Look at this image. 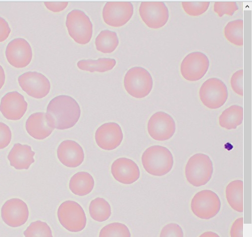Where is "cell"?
<instances>
[{
  "mask_svg": "<svg viewBox=\"0 0 252 237\" xmlns=\"http://www.w3.org/2000/svg\"><path fill=\"white\" fill-rule=\"evenodd\" d=\"M46 114L51 127L64 130L73 127L77 123L81 110L75 99L62 95L55 98L50 102Z\"/></svg>",
  "mask_w": 252,
  "mask_h": 237,
  "instance_id": "cell-1",
  "label": "cell"
},
{
  "mask_svg": "<svg viewBox=\"0 0 252 237\" xmlns=\"http://www.w3.org/2000/svg\"><path fill=\"white\" fill-rule=\"evenodd\" d=\"M142 163L150 174L162 176L169 173L174 165V158L165 147L154 145L147 148L142 156Z\"/></svg>",
  "mask_w": 252,
  "mask_h": 237,
  "instance_id": "cell-2",
  "label": "cell"
},
{
  "mask_svg": "<svg viewBox=\"0 0 252 237\" xmlns=\"http://www.w3.org/2000/svg\"><path fill=\"white\" fill-rule=\"evenodd\" d=\"M213 173L212 161L208 155L204 154H194L189 158L186 166L187 180L195 187L207 184L211 179Z\"/></svg>",
  "mask_w": 252,
  "mask_h": 237,
  "instance_id": "cell-3",
  "label": "cell"
},
{
  "mask_svg": "<svg viewBox=\"0 0 252 237\" xmlns=\"http://www.w3.org/2000/svg\"><path fill=\"white\" fill-rule=\"evenodd\" d=\"M124 86L127 93L136 99L148 96L153 87V80L149 71L142 67H134L126 73Z\"/></svg>",
  "mask_w": 252,
  "mask_h": 237,
  "instance_id": "cell-4",
  "label": "cell"
},
{
  "mask_svg": "<svg viewBox=\"0 0 252 237\" xmlns=\"http://www.w3.org/2000/svg\"><path fill=\"white\" fill-rule=\"evenodd\" d=\"M66 26L69 35L78 44L86 45L91 41L93 25L83 11L75 10L70 12L67 16Z\"/></svg>",
  "mask_w": 252,
  "mask_h": 237,
  "instance_id": "cell-5",
  "label": "cell"
},
{
  "mask_svg": "<svg viewBox=\"0 0 252 237\" xmlns=\"http://www.w3.org/2000/svg\"><path fill=\"white\" fill-rule=\"evenodd\" d=\"M62 225L72 232H79L85 229L87 217L84 210L78 203L66 201L62 203L58 211Z\"/></svg>",
  "mask_w": 252,
  "mask_h": 237,
  "instance_id": "cell-6",
  "label": "cell"
},
{
  "mask_svg": "<svg viewBox=\"0 0 252 237\" xmlns=\"http://www.w3.org/2000/svg\"><path fill=\"white\" fill-rule=\"evenodd\" d=\"M199 98L206 107L211 109H218L222 106L227 101V87L219 79H209L202 85L199 90Z\"/></svg>",
  "mask_w": 252,
  "mask_h": 237,
  "instance_id": "cell-7",
  "label": "cell"
},
{
  "mask_svg": "<svg viewBox=\"0 0 252 237\" xmlns=\"http://www.w3.org/2000/svg\"><path fill=\"white\" fill-rule=\"evenodd\" d=\"M221 206L220 199L217 194L209 190L197 192L191 202V209L197 217L209 219L215 217Z\"/></svg>",
  "mask_w": 252,
  "mask_h": 237,
  "instance_id": "cell-8",
  "label": "cell"
},
{
  "mask_svg": "<svg viewBox=\"0 0 252 237\" xmlns=\"http://www.w3.org/2000/svg\"><path fill=\"white\" fill-rule=\"evenodd\" d=\"M209 66V60L205 54L200 52H192L183 60L181 74L188 81H197L205 75Z\"/></svg>",
  "mask_w": 252,
  "mask_h": 237,
  "instance_id": "cell-9",
  "label": "cell"
},
{
  "mask_svg": "<svg viewBox=\"0 0 252 237\" xmlns=\"http://www.w3.org/2000/svg\"><path fill=\"white\" fill-rule=\"evenodd\" d=\"M140 16L146 25L152 29L162 28L169 19V11L161 2H143L139 8Z\"/></svg>",
  "mask_w": 252,
  "mask_h": 237,
  "instance_id": "cell-10",
  "label": "cell"
},
{
  "mask_svg": "<svg viewBox=\"0 0 252 237\" xmlns=\"http://www.w3.org/2000/svg\"><path fill=\"white\" fill-rule=\"evenodd\" d=\"M175 131L174 120L165 112H156L149 120L148 132L150 136L155 140H168L174 135Z\"/></svg>",
  "mask_w": 252,
  "mask_h": 237,
  "instance_id": "cell-11",
  "label": "cell"
},
{
  "mask_svg": "<svg viewBox=\"0 0 252 237\" xmlns=\"http://www.w3.org/2000/svg\"><path fill=\"white\" fill-rule=\"evenodd\" d=\"M133 12V6L130 2H109L103 8V18L107 25L120 28L129 21Z\"/></svg>",
  "mask_w": 252,
  "mask_h": 237,
  "instance_id": "cell-12",
  "label": "cell"
},
{
  "mask_svg": "<svg viewBox=\"0 0 252 237\" xmlns=\"http://www.w3.org/2000/svg\"><path fill=\"white\" fill-rule=\"evenodd\" d=\"M22 89L30 96L37 99L46 97L51 90V83L43 74L37 72H28L18 79Z\"/></svg>",
  "mask_w": 252,
  "mask_h": 237,
  "instance_id": "cell-13",
  "label": "cell"
},
{
  "mask_svg": "<svg viewBox=\"0 0 252 237\" xmlns=\"http://www.w3.org/2000/svg\"><path fill=\"white\" fill-rule=\"evenodd\" d=\"M1 216L9 226L18 227L25 224L29 217L27 204L23 200L14 198L4 203L1 209Z\"/></svg>",
  "mask_w": 252,
  "mask_h": 237,
  "instance_id": "cell-14",
  "label": "cell"
},
{
  "mask_svg": "<svg viewBox=\"0 0 252 237\" xmlns=\"http://www.w3.org/2000/svg\"><path fill=\"white\" fill-rule=\"evenodd\" d=\"M6 56L9 64L16 68H25L31 63L32 50L30 43L23 38H17L7 46Z\"/></svg>",
  "mask_w": 252,
  "mask_h": 237,
  "instance_id": "cell-15",
  "label": "cell"
},
{
  "mask_svg": "<svg viewBox=\"0 0 252 237\" xmlns=\"http://www.w3.org/2000/svg\"><path fill=\"white\" fill-rule=\"evenodd\" d=\"M120 126L116 123H108L99 127L95 138L97 145L105 150H113L119 147L123 140Z\"/></svg>",
  "mask_w": 252,
  "mask_h": 237,
  "instance_id": "cell-16",
  "label": "cell"
},
{
  "mask_svg": "<svg viewBox=\"0 0 252 237\" xmlns=\"http://www.w3.org/2000/svg\"><path fill=\"white\" fill-rule=\"evenodd\" d=\"M28 104L24 97L18 92L7 94L1 100L0 111L7 119L17 121L26 113Z\"/></svg>",
  "mask_w": 252,
  "mask_h": 237,
  "instance_id": "cell-17",
  "label": "cell"
},
{
  "mask_svg": "<svg viewBox=\"0 0 252 237\" xmlns=\"http://www.w3.org/2000/svg\"><path fill=\"white\" fill-rule=\"evenodd\" d=\"M114 178L124 184H131L140 177V172L137 165L132 160L121 158L115 160L111 166Z\"/></svg>",
  "mask_w": 252,
  "mask_h": 237,
  "instance_id": "cell-18",
  "label": "cell"
},
{
  "mask_svg": "<svg viewBox=\"0 0 252 237\" xmlns=\"http://www.w3.org/2000/svg\"><path fill=\"white\" fill-rule=\"evenodd\" d=\"M57 154L60 162L71 168L80 166L85 159L83 148L77 142L71 140L62 142L58 148Z\"/></svg>",
  "mask_w": 252,
  "mask_h": 237,
  "instance_id": "cell-19",
  "label": "cell"
},
{
  "mask_svg": "<svg viewBox=\"0 0 252 237\" xmlns=\"http://www.w3.org/2000/svg\"><path fill=\"white\" fill-rule=\"evenodd\" d=\"M26 129L29 135L37 140L47 138L54 130L49 125L45 113L32 114L27 121Z\"/></svg>",
  "mask_w": 252,
  "mask_h": 237,
  "instance_id": "cell-20",
  "label": "cell"
},
{
  "mask_svg": "<svg viewBox=\"0 0 252 237\" xmlns=\"http://www.w3.org/2000/svg\"><path fill=\"white\" fill-rule=\"evenodd\" d=\"M35 153L32 147L20 143L15 144L8 155L11 166L17 169H28L34 163Z\"/></svg>",
  "mask_w": 252,
  "mask_h": 237,
  "instance_id": "cell-21",
  "label": "cell"
},
{
  "mask_svg": "<svg viewBox=\"0 0 252 237\" xmlns=\"http://www.w3.org/2000/svg\"><path fill=\"white\" fill-rule=\"evenodd\" d=\"M94 186L93 176L87 172H79L74 174L69 182L71 192L78 196H84L90 194Z\"/></svg>",
  "mask_w": 252,
  "mask_h": 237,
  "instance_id": "cell-22",
  "label": "cell"
},
{
  "mask_svg": "<svg viewBox=\"0 0 252 237\" xmlns=\"http://www.w3.org/2000/svg\"><path fill=\"white\" fill-rule=\"evenodd\" d=\"M226 200L229 205L234 210L243 211V182L235 180L230 182L225 189Z\"/></svg>",
  "mask_w": 252,
  "mask_h": 237,
  "instance_id": "cell-23",
  "label": "cell"
},
{
  "mask_svg": "<svg viewBox=\"0 0 252 237\" xmlns=\"http://www.w3.org/2000/svg\"><path fill=\"white\" fill-rule=\"evenodd\" d=\"M243 121V108L234 105L224 110L219 117L220 126L226 130L236 129Z\"/></svg>",
  "mask_w": 252,
  "mask_h": 237,
  "instance_id": "cell-24",
  "label": "cell"
},
{
  "mask_svg": "<svg viewBox=\"0 0 252 237\" xmlns=\"http://www.w3.org/2000/svg\"><path fill=\"white\" fill-rule=\"evenodd\" d=\"M116 65L115 60L109 58H101L96 61L82 60L77 64L80 69L90 72H107L113 69Z\"/></svg>",
  "mask_w": 252,
  "mask_h": 237,
  "instance_id": "cell-25",
  "label": "cell"
},
{
  "mask_svg": "<svg viewBox=\"0 0 252 237\" xmlns=\"http://www.w3.org/2000/svg\"><path fill=\"white\" fill-rule=\"evenodd\" d=\"M119 44V41L117 34L108 30L102 31L95 40L97 50L104 54L113 53Z\"/></svg>",
  "mask_w": 252,
  "mask_h": 237,
  "instance_id": "cell-26",
  "label": "cell"
},
{
  "mask_svg": "<svg viewBox=\"0 0 252 237\" xmlns=\"http://www.w3.org/2000/svg\"><path fill=\"white\" fill-rule=\"evenodd\" d=\"M89 211L92 218L98 222L107 220L111 215L110 204L102 198H97L91 202Z\"/></svg>",
  "mask_w": 252,
  "mask_h": 237,
  "instance_id": "cell-27",
  "label": "cell"
},
{
  "mask_svg": "<svg viewBox=\"0 0 252 237\" xmlns=\"http://www.w3.org/2000/svg\"><path fill=\"white\" fill-rule=\"evenodd\" d=\"M224 36L228 41L237 46L243 45V21L237 20L228 23L224 29Z\"/></svg>",
  "mask_w": 252,
  "mask_h": 237,
  "instance_id": "cell-28",
  "label": "cell"
},
{
  "mask_svg": "<svg viewBox=\"0 0 252 237\" xmlns=\"http://www.w3.org/2000/svg\"><path fill=\"white\" fill-rule=\"evenodd\" d=\"M99 237H131V234L125 224L115 222L104 227Z\"/></svg>",
  "mask_w": 252,
  "mask_h": 237,
  "instance_id": "cell-29",
  "label": "cell"
},
{
  "mask_svg": "<svg viewBox=\"0 0 252 237\" xmlns=\"http://www.w3.org/2000/svg\"><path fill=\"white\" fill-rule=\"evenodd\" d=\"M26 237H53L50 227L45 222H32L25 231Z\"/></svg>",
  "mask_w": 252,
  "mask_h": 237,
  "instance_id": "cell-30",
  "label": "cell"
},
{
  "mask_svg": "<svg viewBox=\"0 0 252 237\" xmlns=\"http://www.w3.org/2000/svg\"><path fill=\"white\" fill-rule=\"evenodd\" d=\"M183 10L188 15L191 17L199 16L205 13L210 6L209 2H183L182 3Z\"/></svg>",
  "mask_w": 252,
  "mask_h": 237,
  "instance_id": "cell-31",
  "label": "cell"
},
{
  "mask_svg": "<svg viewBox=\"0 0 252 237\" xmlns=\"http://www.w3.org/2000/svg\"><path fill=\"white\" fill-rule=\"evenodd\" d=\"M238 10L235 2H216L214 5V11L221 18L224 15L232 16Z\"/></svg>",
  "mask_w": 252,
  "mask_h": 237,
  "instance_id": "cell-32",
  "label": "cell"
},
{
  "mask_svg": "<svg viewBox=\"0 0 252 237\" xmlns=\"http://www.w3.org/2000/svg\"><path fill=\"white\" fill-rule=\"evenodd\" d=\"M160 237H184L183 229L177 223L168 224L162 228Z\"/></svg>",
  "mask_w": 252,
  "mask_h": 237,
  "instance_id": "cell-33",
  "label": "cell"
},
{
  "mask_svg": "<svg viewBox=\"0 0 252 237\" xmlns=\"http://www.w3.org/2000/svg\"><path fill=\"white\" fill-rule=\"evenodd\" d=\"M231 87L233 91L240 96H243V70L235 72L230 79Z\"/></svg>",
  "mask_w": 252,
  "mask_h": 237,
  "instance_id": "cell-34",
  "label": "cell"
},
{
  "mask_svg": "<svg viewBox=\"0 0 252 237\" xmlns=\"http://www.w3.org/2000/svg\"><path fill=\"white\" fill-rule=\"evenodd\" d=\"M12 132L5 124L0 122V149L7 147L12 140Z\"/></svg>",
  "mask_w": 252,
  "mask_h": 237,
  "instance_id": "cell-35",
  "label": "cell"
},
{
  "mask_svg": "<svg viewBox=\"0 0 252 237\" xmlns=\"http://www.w3.org/2000/svg\"><path fill=\"white\" fill-rule=\"evenodd\" d=\"M243 218L237 219L233 223L230 229V237H243Z\"/></svg>",
  "mask_w": 252,
  "mask_h": 237,
  "instance_id": "cell-36",
  "label": "cell"
},
{
  "mask_svg": "<svg viewBox=\"0 0 252 237\" xmlns=\"http://www.w3.org/2000/svg\"><path fill=\"white\" fill-rule=\"evenodd\" d=\"M11 32L8 22L0 17V43L5 41L9 37Z\"/></svg>",
  "mask_w": 252,
  "mask_h": 237,
  "instance_id": "cell-37",
  "label": "cell"
},
{
  "mask_svg": "<svg viewBox=\"0 0 252 237\" xmlns=\"http://www.w3.org/2000/svg\"><path fill=\"white\" fill-rule=\"evenodd\" d=\"M44 4L50 11L54 13H59L67 8L68 2H45Z\"/></svg>",
  "mask_w": 252,
  "mask_h": 237,
  "instance_id": "cell-38",
  "label": "cell"
},
{
  "mask_svg": "<svg viewBox=\"0 0 252 237\" xmlns=\"http://www.w3.org/2000/svg\"><path fill=\"white\" fill-rule=\"evenodd\" d=\"M5 82V74L3 68L0 66V90L2 89Z\"/></svg>",
  "mask_w": 252,
  "mask_h": 237,
  "instance_id": "cell-39",
  "label": "cell"
},
{
  "mask_svg": "<svg viewBox=\"0 0 252 237\" xmlns=\"http://www.w3.org/2000/svg\"><path fill=\"white\" fill-rule=\"evenodd\" d=\"M199 237H220L217 233L211 231L205 232Z\"/></svg>",
  "mask_w": 252,
  "mask_h": 237,
  "instance_id": "cell-40",
  "label": "cell"
}]
</instances>
